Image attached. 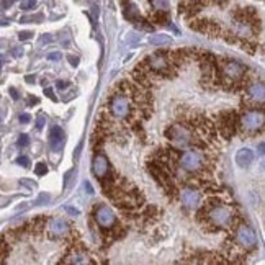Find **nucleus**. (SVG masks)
<instances>
[{
    "label": "nucleus",
    "mask_w": 265,
    "mask_h": 265,
    "mask_svg": "<svg viewBox=\"0 0 265 265\" xmlns=\"http://www.w3.org/2000/svg\"><path fill=\"white\" fill-rule=\"evenodd\" d=\"M207 220L213 228H228L233 223V210L226 205H215L208 210Z\"/></svg>",
    "instance_id": "f257e3e1"
},
{
    "label": "nucleus",
    "mask_w": 265,
    "mask_h": 265,
    "mask_svg": "<svg viewBox=\"0 0 265 265\" xmlns=\"http://www.w3.org/2000/svg\"><path fill=\"white\" fill-rule=\"evenodd\" d=\"M110 111L111 115L116 116V118H128L129 113H131V100L128 98V95L124 94H116L110 98Z\"/></svg>",
    "instance_id": "f03ea898"
},
{
    "label": "nucleus",
    "mask_w": 265,
    "mask_h": 265,
    "mask_svg": "<svg viewBox=\"0 0 265 265\" xmlns=\"http://www.w3.org/2000/svg\"><path fill=\"white\" fill-rule=\"evenodd\" d=\"M205 164V157L200 151H185L180 156V167L187 172H198Z\"/></svg>",
    "instance_id": "7ed1b4c3"
},
{
    "label": "nucleus",
    "mask_w": 265,
    "mask_h": 265,
    "mask_svg": "<svg viewBox=\"0 0 265 265\" xmlns=\"http://www.w3.org/2000/svg\"><path fill=\"white\" fill-rule=\"evenodd\" d=\"M265 124V113L260 110L246 111L241 118V126L246 131H259Z\"/></svg>",
    "instance_id": "20e7f679"
},
{
    "label": "nucleus",
    "mask_w": 265,
    "mask_h": 265,
    "mask_svg": "<svg viewBox=\"0 0 265 265\" xmlns=\"http://www.w3.org/2000/svg\"><path fill=\"white\" fill-rule=\"evenodd\" d=\"M236 241L237 244L246 249V250H250L257 246V236H255V231L249 226V224H241L239 228L236 231Z\"/></svg>",
    "instance_id": "39448f33"
},
{
    "label": "nucleus",
    "mask_w": 265,
    "mask_h": 265,
    "mask_svg": "<svg viewBox=\"0 0 265 265\" xmlns=\"http://www.w3.org/2000/svg\"><path fill=\"white\" fill-rule=\"evenodd\" d=\"M165 135H167V138L175 146H178V148H187V146L191 143V132L185 126H180V124L170 126Z\"/></svg>",
    "instance_id": "423d86ee"
},
{
    "label": "nucleus",
    "mask_w": 265,
    "mask_h": 265,
    "mask_svg": "<svg viewBox=\"0 0 265 265\" xmlns=\"http://www.w3.org/2000/svg\"><path fill=\"white\" fill-rule=\"evenodd\" d=\"M95 221L97 224L100 228L103 229H110V228H113L115 226V223H116V216L115 213L111 211V208L108 207H105V205H98V207L95 208Z\"/></svg>",
    "instance_id": "0eeeda50"
},
{
    "label": "nucleus",
    "mask_w": 265,
    "mask_h": 265,
    "mask_svg": "<svg viewBox=\"0 0 265 265\" xmlns=\"http://www.w3.org/2000/svg\"><path fill=\"white\" fill-rule=\"evenodd\" d=\"M246 68L236 61H224L221 64V74L228 82H236L244 76Z\"/></svg>",
    "instance_id": "6e6552de"
},
{
    "label": "nucleus",
    "mask_w": 265,
    "mask_h": 265,
    "mask_svg": "<svg viewBox=\"0 0 265 265\" xmlns=\"http://www.w3.org/2000/svg\"><path fill=\"white\" fill-rule=\"evenodd\" d=\"M148 65L151 68L152 72H157V74H165V72L170 71V59L167 54H164V52H156V54L149 56L148 59Z\"/></svg>",
    "instance_id": "1a4fd4ad"
},
{
    "label": "nucleus",
    "mask_w": 265,
    "mask_h": 265,
    "mask_svg": "<svg viewBox=\"0 0 265 265\" xmlns=\"http://www.w3.org/2000/svg\"><path fill=\"white\" fill-rule=\"evenodd\" d=\"M180 202L185 208L188 210H196L200 207V202H202V195L200 191L195 190V188H183L180 191Z\"/></svg>",
    "instance_id": "9d476101"
},
{
    "label": "nucleus",
    "mask_w": 265,
    "mask_h": 265,
    "mask_svg": "<svg viewBox=\"0 0 265 265\" xmlns=\"http://www.w3.org/2000/svg\"><path fill=\"white\" fill-rule=\"evenodd\" d=\"M92 169H94V174H95V177H98V180H103V178L107 177L108 172H110L108 159L105 157L103 154H97L94 157V164H92Z\"/></svg>",
    "instance_id": "9b49d317"
},
{
    "label": "nucleus",
    "mask_w": 265,
    "mask_h": 265,
    "mask_svg": "<svg viewBox=\"0 0 265 265\" xmlns=\"http://www.w3.org/2000/svg\"><path fill=\"white\" fill-rule=\"evenodd\" d=\"M247 95L252 102L255 103H263L265 102V84L262 82H254L249 85Z\"/></svg>",
    "instance_id": "f8f14e48"
},
{
    "label": "nucleus",
    "mask_w": 265,
    "mask_h": 265,
    "mask_svg": "<svg viewBox=\"0 0 265 265\" xmlns=\"http://www.w3.org/2000/svg\"><path fill=\"white\" fill-rule=\"evenodd\" d=\"M220 129H221V132L226 138L233 136L236 132V116L231 115V113L223 115L221 120H220Z\"/></svg>",
    "instance_id": "ddd939ff"
},
{
    "label": "nucleus",
    "mask_w": 265,
    "mask_h": 265,
    "mask_svg": "<svg viewBox=\"0 0 265 265\" xmlns=\"http://www.w3.org/2000/svg\"><path fill=\"white\" fill-rule=\"evenodd\" d=\"M64 144V131L59 126H51L49 129V146L52 151H61Z\"/></svg>",
    "instance_id": "4468645a"
},
{
    "label": "nucleus",
    "mask_w": 265,
    "mask_h": 265,
    "mask_svg": "<svg viewBox=\"0 0 265 265\" xmlns=\"http://www.w3.org/2000/svg\"><path fill=\"white\" fill-rule=\"evenodd\" d=\"M252 161H254V152L249 148H242L236 152V164L239 167H249Z\"/></svg>",
    "instance_id": "2eb2a0df"
},
{
    "label": "nucleus",
    "mask_w": 265,
    "mask_h": 265,
    "mask_svg": "<svg viewBox=\"0 0 265 265\" xmlns=\"http://www.w3.org/2000/svg\"><path fill=\"white\" fill-rule=\"evenodd\" d=\"M68 231H69V226H68V223H65L64 220H61V218L51 220V223H49V233H51V236L61 237V236H64L65 233H68Z\"/></svg>",
    "instance_id": "dca6fc26"
},
{
    "label": "nucleus",
    "mask_w": 265,
    "mask_h": 265,
    "mask_svg": "<svg viewBox=\"0 0 265 265\" xmlns=\"http://www.w3.org/2000/svg\"><path fill=\"white\" fill-rule=\"evenodd\" d=\"M151 44L154 46H165V44H170L172 43V38L167 36V35H152L149 38Z\"/></svg>",
    "instance_id": "f3484780"
},
{
    "label": "nucleus",
    "mask_w": 265,
    "mask_h": 265,
    "mask_svg": "<svg viewBox=\"0 0 265 265\" xmlns=\"http://www.w3.org/2000/svg\"><path fill=\"white\" fill-rule=\"evenodd\" d=\"M65 262H69V263H90V259H89V255L84 254V252H74Z\"/></svg>",
    "instance_id": "a211bd4d"
},
{
    "label": "nucleus",
    "mask_w": 265,
    "mask_h": 265,
    "mask_svg": "<svg viewBox=\"0 0 265 265\" xmlns=\"http://www.w3.org/2000/svg\"><path fill=\"white\" fill-rule=\"evenodd\" d=\"M205 5V0H188V2H185L183 7L187 9L190 13H195L198 10H202Z\"/></svg>",
    "instance_id": "6ab92c4d"
},
{
    "label": "nucleus",
    "mask_w": 265,
    "mask_h": 265,
    "mask_svg": "<svg viewBox=\"0 0 265 265\" xmlns=\"http://www.w3.org/2000/svg\"><path fill=\"white\" fill-rule=\"evenodd\" d=\"M51 200V196L48 193H39V196L35 200V205L36 207H41V205H48Z\"/></svg>",
    "instance_id": "aec40b11"
},
{
    "label": "nucleus",
    "mask_w": 265,
    "mask_h": 265,
    "mask_svg": "<svg viewBox=\"0 0 265 265\" xmlns=\"http://www.w3.org/2000/svg\"><path fill=\"white\" fill-rule=\"evenodd\" d=\"M30 144V138L28 135H20L18 136V141H17V146L18 148H26V146Z\"/></svg>",
    "instance_id": "412c9836"
},
{
    "label": "nucleus",
    "mask_w": 265,
    "mask_h": 265,
    "mask_svg": "<svg viewBox=\"0 0 265 265\" xmlns=\"http://www.w3.org/2000/svg\"><path fill=\"white\" fill-rule=\"evenodd\" d=\"M35 172L38 175H44V174H48V165H44L43 162H39L35 165Z\"/></svg>",
    "instance_id": "4be33fe9"
},
{
    "label": "nucleus",
    "mask_w": 265,
    "mask_h": 265,
    "mask_svg": "<svg viewBox=\"0 0 265 265\" xmlns=\"http://www.w3.org/2000/svg\"><path fill=\"white\" fill-rule=\"evenodd\" d=\"M38 4V0H23L22 2V9L23 10H31V9H35Z\"/></svg>",
    "instance_id": "5701e85b"
},
{
    "label": "nucleus",
    "mask_w": 265,
    "mask_h": 265,
    "mask_svg": "<svg viewBox=\"0 0 265 265\" xmlns=\"http://www.w3.org/2000/svg\"><path fill=\"white\" fill-rule=\"evenodd\" d=\"M17 164L26 169V167H30V159L26 157V156H20V157L17 159Z\"/></svg>",
    "instance_id": "b1692460"
},
{
    "label": "nucleus",
    "mask_w": 265,
    "mask_h": 265,
    "mask_svg": "<svg viewBox=\"0 0 265 265\" xmlns=\"http://www.w3.org/2000/svg\"><path fill=\"white\" fill-rule=\"evenodd\" d=\"M43 126H44V116L43 115H38V118H36V128L38 129H43Z\"/></svg>",
    "instance_id": "393cba45"
},
{
    "label": "nucleus",
    "mask_w": 265,
    "mask_h": 265,
    "mask_svg": "<svg viewBox=\"0 0 265 265\" xmlns=\"http://www.w3.org/2000/svg\"><path fill=\"white\" fill-rule=\"evenodd\" d=\"M33 36V33H30V31H23V33H20L18 35V38L22 39V41H25V39H30Z\"/></svg>",
    "instance_id": "a878e982"
},
{
    "label": "nucleus",
    "mask_w": 265,
    "mask_h": 265,
    "mask_svg": "<svg viewBox=\"0 0 265 265\" xmlns=\"http://www.w3.org/2000/svg\"><path fill=\"white\" fill-rule=\"evenodd\" d=\"M48 59L49 61H59L61 59V52H51V54H48Z\"/></svg>",
    "instance_id": "bb28decb"
},
{
    "label": "nucleus",
    "mask_w": 265,
    "mask_h": 265,
    "mask_svg": "<svg viewBox=\"0 0 265 265\" xmlns=\"http://www.w3.org/2000/svg\"><path fill=\"white\" fill-rule=\"evenodd\" d=\"M30 120H31V116L28 113H22V115H20V121H22L23 124L30 123Z\"/></svg>",
    "instance_id": "cd10ccee"
},
{
    "label": "nucleus",
    "mask_w": 265,
    "mask_h": 265,
    "mask_svg": "<svg viewBox=\"0 0 265 265\" xmlns=\"http://www.w3.org/2000/svg\"><path fill=\"white\" fill-rule=\"evenodd\" d=\"M44 94L48 95L51 100H56V95H54V92H52V89L51 87H48V89H44Z\"/></svg>",
    "instance_id": "c85d7f7f"
},
{
    "label": "nucleus",
    "mask_w": 265,
    "mask_h": 265,
    "mask_svg": "<svg viewBox=\"0 0 265 265\" xmlns=\"http://www.w3.org/2000/svg\"><path fill=\"white\" fill-rule=\"evenodd\" d=\"M57 89L59 90H64V89H68V85H69V82H65V81H57Z\"/></svg>",
    "instance_id": "c756f323"
},
{
    "label": "nucleus",
    "mask_w": 265,
    "mask_h": 265,
    "mask_svg": "<svg viewBox=\"0 0 265 265\" xmlns=\"http://www.w3.org/2000/svg\"><path fill=\"white\" fill-rule=\"evenodd\" d=\"M84 188L87 190L89 195H94V188H92V185H90L89 182H84Z\"/></svg>",
    "instance_id": "7c9ffc66"
},
{
    "label": "nucleus",
    "mask_w": 265,
    "mask_h": 265,
    "mask_svg": "<svg viewBox=\"0 0 265 265\" xmlns=\"http://www.w3.org/2000/svg\"><path fill=\"white\" fill-rule=\"evenodd\" d=\"M9 92H10V95H12V98H13V100H18V92H17V89H13V87H10L9 89Z\"/></svg>",
    "instance_id": "2f4dec72"
},
{
    "label": "nucleus",
    "mask_w": 265,
    "mask_h": 265,
    "mask_svg": "<svg viewBox=\"0 0 265 265\" xmlns=\"http://www.w3.org/2000/svg\"><path fill=\"white\" fill-rule=\"evenodd\" d=\"M12 54L15 56V57H22V56H23V49H22V48L13 49V51H12Z\"/></svg>",
    "instance_id": "473e14b6"
},
{
    "label": "nucleus",
    "mask_w": 265,
    "mask_h": 265,
    "mask_svg": "<svg viewBox=\"0 0 265 265\" xmlns=\"http://www.w3.org/2000/svg\"><path fill=\"white\" fill-rule=\"evenodd\" d=\"M257 151H259V154L265 156V141H263V143H260L259 146H257Z\"/></svg>",
    "instance_id": "72a5a7b5"
},
{
    "label": "nucleus",
    "mask_w": 265,
    "mask_h": 265,
    "mask_svg": "<svg viewBox=\"0 0 265 265\" xmlns=\"http://www.w3.org/2000/svg\"><path fill=\"white\" fill-rule=\"evenodd\" d=\"M65 210H68V213L74 215V216H79V210H76V208H71V207H65Z\"/></svg>",
    "instance_id": "f704fd0d"
},
{
    "label": "nucleus",
    "mask_w": 265,
    "mask_h": 265,
    "mask_svg": "<svg viewBox=\"0 0 265 265\" xmlns=\"http://www.w3.org/2000/svg\"><path fill=\"white\" fill-rule=\"evenodd\" d=\"M138 39H139V38L135 35V33H129V36H128V41H129V43H136Z\"/></svg>",
    "instance_id": "c9c22d12"
},
{
    "label": "nucleus",
    "mask_w": 265,
    "mask_h": 265,
    "mask_svg": "<svg viewBox=\"0 0 265 265\" xmlns=\"http://www.w3.org/2000/svg\"><path fill=\"white\" fill-rule=\"evenodd\" d=\"M69 61H71V64H72V65H77V64H79V59H77V57H74V56H71V57H69Z\"/></svg>",
    "instance_id": "e433bc0d"
},
{
    "label": "nucleus",
    "mask_w": 265,
    "mask_h": 265,
    "mask_svg": "<svg viewBox=\"0 0 265 265\" xmlns=\"http://www.w3.org/2000/svg\"><path fill=\"white\" fill-rule=\"evenodd\" d=\"M41 41H43V43H46V41H48V43H51V41H52V36H49V35L46 36V35H44V36L41 38Z\"/></svg>",
    "instance_id": "4c0bfd02"
},
{
    "label": "nucleus",
    "mask_w": 265,
    "mask_h": 265,
    "mask_svg": "<svg viewBox=\"0 0 265 265\" xmlns=\"http://www.w3.org/2000/svg\"><path fill=\"white\" fill-rule=\"evenodd\" d=\"M20 183H23V185H28L30 188H33V187H35V183H33V182H28V180H22Z\"/></svg>",
    "instance_id": "58836bf2"
},
{
    "label": "nucleus",
    "mask_w": 265,
    "mask_h": 265,
    "mask_svg": "<svg viewBox=\"0 0 265 265\" xmlns=\"http://www.w3.org/2000/svg\"><path fill=\"white\" fill-rule=\"evenodd\" d=\"M260 170H265V161L260 162Z\"/></svg>",
    "instance_id": "ea45409f"
},
{
    "label": "nucleus",
    "mask_w": 265,
    "mask_h": 265,
    "mask_svg": "<svg viewBox=\"0 0 265 265\" xmlns=\"http://www.w3.org/2000/svg\"><path fill=\"white\" fill-rule=\"evenodd\" d=\"M216 2H226V0H216Z\"/></svg>",
    "instance_id": "a19ab883"
}]
</instances>
